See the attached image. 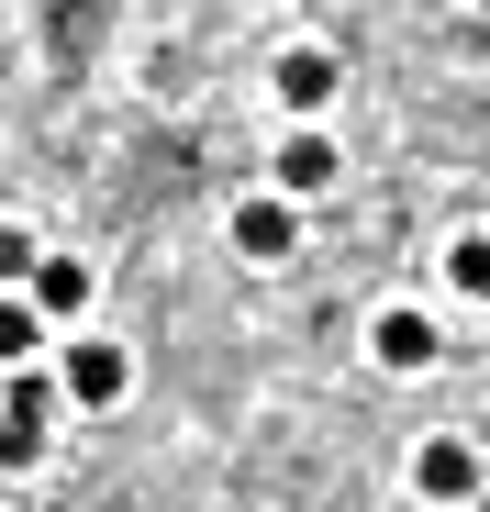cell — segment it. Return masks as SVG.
<instances>
[{
  "instance_id": "ba28073f",
  "label": "cell",
  "mask_w": 490,
  "mask_h": 512,
  "mask_svg": "<svg viewBox=\"0 0 490 512\" xmlns=\"http://www.w3.org/2000/svg\"><path fill=\"white\" fill-rule=\"evenodd\" d=\"M78 301H90V268H78V256H34V323L78 312Z\"/></svg>"
},
{
  "instance_id": "8992f818",
  "label": "cell",
  "mask_w": 490,
  "mask_h": 512,
  "mask_svg": "<svg viewBox=\"0 0 490 512\" xmlns=\"http://www.w3.org/2000/svg\"><path fill=\"white\" fill-rule=\"evenodd\" d=\"M279 190H290V201L335 190V145H323V134H290V145H279Z\"/></svg>"
},
{
  "instance_id": "9c48e42d",
  "label": "cell",
  "mask_w": 490,
  "mask_h": 512,
  "mask_svg": "<svg viewBox=\"0 0 490 512\" xmlns=\"http://www.w3.org/2000/svg\"><path fill=\"white\" fill-rule=\"evenodd\" d=\"M45 346V323H34V301H0V368H23Z\"/></svg>"
},
{
  "instance_id": "5b68a950",
  "label": "cell",
  "mask_w": 490,
  "mask_h": 512,
  "mask_svg": "<svg viewBox=\"0 0 490 512\" xmlns=\"http://www.w3.org/2000/svg\"><path fill=\"white\" fill-rule=\"evenodd\" d=\"M368 346H379V368H435V323L424 312H379Z\"/></svg>"
},
{
  "instance_id": "30bf717a",
  "label": "cell",
  "mask_w": 490,
  "mask_h": 512,
  "mask_svg": "<svg viewBox=\"0 0 490 512\" xmlns=\"http://www.w3.org/2000/svg\"><path fill=\"white\" fill-rule=\"evenodd\" d=\"M446 279H457V290H468V301H490V234H468V245H457V256H446Z\"/></svg>"
},
{
  "instance_id": "52a82bcc",
  "label": "cell",
  "mask_w": 490,
  "mask_h": 512,
  "mask_svg": "<svg viewBox=\"0 0 490 512\" xmlns=\"http://www.w3.org/2000/svg\"><path fill=\"white\" fill-rule=\"evenodd\" d=\"M234 245H245V256H290V245H301L290 201H245V212H234Z\"/></svg>"
},
{
  "instance_id": "7c38bea8",
  "label": "cell",
  "mask_w": 490,
  "mask_h": 512,
  "mask_svg": "<svg viewBox=\"0 0 490 512\" xmlns=\"http://www.w3.org/2000/svg\"><path fill=\"white\" fill-rule=\"evenodd\" d=\"M479 12H490V0H479Z\"/></svg>"
},
{
  "instance_id": "7a4b0ae2",
  "label": "cell",
  "mask_w": 490,
  "mask_h": 512,
  "mask_svg": "<svg viewBox=\"0 0 490 512\" xmlns=\"http://www.w3.org/2000/svg\"><path fill=\"white\" fill-rule=\"evenodd\" d=\"M123 390H134V357H123V346H67V401L101 412V401H123Z\"/></svg>"
},
{
  "instance_id": "277c9868",
  "label": "cell",
  "mask_w": 490,
  "mask_h": 512,
  "mask_svg": "<svg viewBox=\"0 0 490 512\" xmlns=\"http://www.w3.org/2000/svg\"><path fill=\"white\" fill-rule=\"evenodd\" d=\"M279 101H290V112H323V101H335V56H323V45H290V56H279Z\"/></svg>"
},
{
  "instance_id": "3957f363",
  "label": "cell",
  "mask_w": 490,
  "mask_h": 512,
  "mask_svg": "<svg viewBox=\"0 0 490 512\" xmlns=\"http://www.w3.org/2000/svg\"><path fill=\"white\" fill-rule=\"evenodd\" d=\"M413 490H424V501H468V490H479V457H468L457 435H435V446L413 457Z\"/></svg>"
},
{
  "instance_id": "6da1fadb",
  "label": "cell",
  "mask_w": 490,
  "mask_h": 512,
  "mask_svg": "<svg viewBox=\"0 0 490 512\" xmlns=\"http://www.w3.org/2000/svg\"><path fill=\"white\" fill-rule=\"evenodd\" d=\"M45 423H56V390L45 379H12V401H0V468H34L45 457Z\"/></svg>"
},
{
  "instance_id": "8fae6325",
  "label": "cell",
  "mask_w": 490,
  "mask_h": 512,
  "mask_svg": "<svg viewBox=\"0 0 490 512\" xmlns=\"http://www.w3.org/2000/svg\"><path fill=\"white\" fill-rule=\"evenodd\" d=\"M12 279H34V234H23V223H0V290H12Z\"/></svg>"
}]
</instances>
